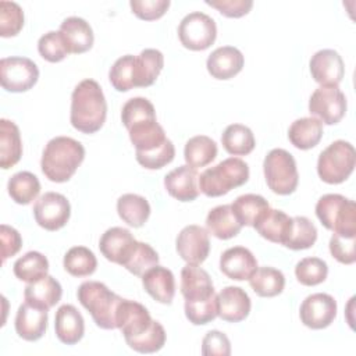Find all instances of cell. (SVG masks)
<instances>
[{"instance_id":"cell-18","label":"cell","mask_w":356,"mask_h":356,"mask_svg":"<svg viewBox=\"0 0 356 356\" xmlns=\"http://www.w3.org/2000/svg\"><path fill=\"white\" fill-rule=\"evenodd\" d=\"M218 317L228 323H239L250 313V298L239 286H225L217 295Z\"/></svg>"},{"instance_id":"cell-5","label":"cell","mask_w":356,"mask_h":356,"mask_svg":"<svg viewBox=\"0 0 356 356\" xmlns=\"http://www.w3.org/2000/svg\"><path fill=\"white\" fill-rule=\"evenodd\" d=\"M316 216L334 234L356 236V204L353 200L338 193H327L317 200Z\"/></svg>"},{"instance_id":"cell-49","label":"cell","mask_w":356,"mask_h":356,"mask_svg":"<svg viewBox=\"0 0 356 356\" xmlns=\"http://www.w3.org/2000/svg\"><path fill=\"white\" fill-rule=\"evenodd\" d=\"M38 50L39 54L49 63H60L70 54L60 31H50L40 36Z\"/></svg>"},{"instance_id":"cell-42","label":"cell","mask_w":356,"mask_h":356,"mask_svg":"<svg viewBox=\"0 0 356 356\" xmlns=\"http://www.w3.org/2000/svg\"><path fill=\"white\" fill-rule=\"evenodd\" d=\"M128 343V346L139 353H154L159 352L164 343H165V331L164 327L153 320V323L150 324V327L143 331L142 334L129 338L125 341Z\"/></svg>"},{"instance_id":"cell-53","label":"cell","mask_w":356,"mask_h":356,"mask_svg":"<svg viewBox=\"0 0 356 356\" xmlns=\"http://www.w3.org/2000/svg\"><path fill=\"white\" fill-rule=\"evenodd\" d=\"M203 356H229L231 342L228 337L217 330L209 331L202 341Z\"/></svg>"},{"instance_id":"cell-34","label":"cell","mask_w":356,"mask_h":356,"mask_svg":"<svg viewBox=\"0 0 356 356\" xmlns=\"http://www.w3.org/2000/svg\"><path fill=\"white\" fill-rule=\"evenodd\" d=\"M216 156H217V145L211 138L206 135L193 136L185 143L184 157H185L186 165L195 170L206 167L216 159Z\"/></svg>"},{"instance_id":"cell-32","label":"cell","mask_w":356,"mask_h":356,"mask_svg":"<svg viewBox=\"0 0 356 356\" xmlns=\"http://www.w3.org/2000/svg\"><path fill=\"white\" fill-rule=\"evenodd\" d=\"M127 131L136 152L142 153L154 150L167 140L165 132L163 127L157 122V120L139 122Z\"/></svg>"},{"instance_id":"cell-24","label":"cell","mask_w":356,"mask_h":356,"mask_svg":"<svg viewBox=\"0 0 356 356\" xmlns=\"http://www.w3.org/2000/svg\"><path fill=\"white\" fill-rule=\"evenodd\" d=\"M145 291L159 303L170 305L175 295V278L171 270L154 266L142 275Z\"/></svg>"},{"instance_id":"cell-51","label":"cell","mask_w":356,"mask_h":356,"mask_svg":"<svg viewBox=\"0 0 356 356\" xmlns=\"http://www.w3.org/2000/svg\"><path fill=\"white\" fill-rule=\"evenodd\" d=\"M356 236H345L334 234L330 239V252L335 260L342 264H353L356 261Z\"/></svg>"},{"instance_id":"cell-14","label":"cell","mask_w":356,"mask_h":356,"mask_svg":"<svg viewBox=\"0 0 356 356\" xmlns=\"http://www.w3.org/2000/svg\"><path fill=\"white\" fill-rule=\"evenodd\" d=\"M310 74L321 86H338L345 75V65L338 51L323 49L310 58Z\"/></svg>"},{"instance_id":"cell-1","label":"cell","mask_w":356,"mask_h":356,"mask_svg":"<svg viewBox=\"0 0 356 356\" xmlns=\"http://www.w3.org/2000/svg\"><path fill=\"white\" fill-rule=\"evenodd\" d=\"M106 117L107 103L100 85L93 79L81 81L71 95V125L82 134H95Z\"/></svg>"},{"instance_id":"cell-27","label":"cell","mask_w":356,"mask_h":356,"mask_svg":"<svg viewBox=\"0 0 356 356\" xmlns=\"http://www.w3.org/2000/svg\"><path fill=\"white\" fill-rule=\"evenodd\" d=\"M292 225V217L275 209H268L254 222L253 228L267 241L284 245Z\"/></svg>"},{"instance_id":"cell-19","label":"cell","mask_w":356,"mask_h":356,"mask_svg":"<svg viewBox=\"0 0 356 356\" xmlns=\"http://www.w3.org/2000/svg\"><path fill=\"white\" fill-rule=\"evenodd\" d=\"M243 64L245 58L241 50L234 46H221L209 56L206 67L213 78L227 81L238 75Z\"/></svg>"},{"instance_id":"cell-40","label":"cell","mask_w":356,"mask_h":356,"mask_svg":"<svg viewBox=\"0 0 356 356\" xmlns=\"http://www.w3.org/2000/svg\"><path fill=\"white\" fill-rule=\"evenodd\" d=\"M317 239L316 225L303 216L292 217V225L289 234L284 242V246L292 250L309 249L314 245Z\"/></svg>"},{"instance_id":"cell-16","label":"cell","mask_w":356,"mask_h":356,"mask_svg":"<svg viewBox=\"0 0 356 356\" xmlns=\"http://www.w3.org/2000/svg\"><path fill=\"white\" fill-rule=\"evenodd\" d=\"M152 323L153 320L143 305L129 299L121 300L117 312V328L125 341L146 331Z\"/></svg>"},{"instance_id":"cell-48","label":"cell","mask_w":356,"mask_h":356,"mask_svg":"<svg viewBox=\"0 0 356 356\" xmlns=\"http://www.w3.org/2000/svg\"><path fill=\"white\" fill-rule=\"evenodd\" d=\"M24 26V11L14 1H0V35L11 38Z\"/></svg>"},{"instance_id":"cell-30","label":"cell","mask_w":356,"mask_h":356,"mask_svg":"<svg viewBox=\"0 0 356 356\" xmlns=\"http://www.w3.org/2000/svg\"><path fill=\"white\" fill-rule=\"evenodd\" d=\"M323 136V122L314 117H303L293 121L288 129L289 142L300 150H309L318 145Z\"/></svg>"},{"instance_id":"cell-28","label":"cell","mask_w":356,"mask_h":356,"mask_svg":"<svg viewBox=\"0 0 356 356\" xmlns=\"http://www.w3.org/2000/svg\"><path fill=\"white\" fill-rule=\"evenodd\" d=\"M22 156V140L15 122L0 120V167L8 170L14 167Z\"/></svg>"},{"instance_id":"cell-9","label":"cell","mask_w":356,"mask_h":356,"mask_svg":"<svg viewBox=\"0 0 356 356\" xmlns=\"http://www.w3.org/2000/svg\"><path fill=\"white\" fill-rule=\"evenodd\" d=\"M39 78L38 65L28 57H4L0 61V81L7 92H26Z\"/></svg>"},{"instance_id":"cell-22","label":"cell","mask_w":356,"mask_h":356,"mask_svg":"<svg viewBox=\"0 0 356 356\" xmlns=\"http://www.w3.org/2000/svg\"><path fill=\"white\" fill-rule=\"evenodd\" d=\"M181 293L185 300H204L213 296L214 286L209 273L195 264H186L181 271Z\"/></svg>"},{"instance_id":"cell-3","label":"cell","mask_w":356,"mask_h":356,"mask_svg":"<svg viewBox=\"0 0 356 356\" xmlns=\"http://www.w3.org/2000/svg\"><path fill=\"white\" fill-rule=\"evenodd\" d=\"M76 298L90 313L97 327L103 330L117 328V312L122 298L111 292L103 282H82L76 291Z\"/></svg>"},{"instance_id":"cell-6","label":"cell","mask_w":356,"mask_h":356,"mask_svg":"<svg viewBox=\"0 0 356 356\" xmlns=\"http://www.w3.org/2000/svg\"><path fill=\"white\" fill-rule=\"evenodd\" d=\"M355 164L356 152L353 145L345 140H335L320 153L317 174L327 184H342L353 172Z\"/></svg>"},{"instance_id":"cell-4","label":"cell","mask_w":356,"mask_h":356,"mask_svg":"<svg viewBox=\"0 0 356 356\" xmlns=\"http://www.w3.org/2000/svg\"><path fill=\"white\" fill-rule=\"evenodd\" d=\"M249 179V167L239 157H229L204 170L199 177V191L209 197L227 195Z\"/></svg>"},{"instance_id":"cell-55","label":"cell","mask_w":356,"mask_h":356,"mask_svg":"<svg viewBox=\"0 0 356 356\" xmlns=\"http://www.w3.org/2000/svg\"><path fill=\"white\" fill-rule=\"evenodd\" d=\"M0 238H1V259L3 261H6L8 257H13L19 252L22 246V238L15 228L8 227L6 224L1 225Z\"/></svg>"},{"instance_id":"cell-10","label":"cell","mask_w":356,"mask_h":356,"mask_svg":"<svg viewBox=\"0 0 356 356\" xmlns=\"http://www.w3.org/2000/svg\"><path fill=\"white\" fill-rule=\"evenodd\" d=\"M309 111L325 125L338 124L346 113V97L338 86H320L310 96Z\"/></svg>"},{"instance_id":"cell-17","label":"cell","mask_w":356,"mask_h":356,"mask_svg":"<svg viewBox=\"0 0 356 356\" xmlns=\"http://www.w3.org/2000/svg\"><path fill=\"white\" fill-rule=\"evenodd\" d=\"M220 270L229 280L245 281L257 270V260L249 249L243 246H234L221 254Z\"/></svg>"},{"instance_id":"cell-2","label":"cell","mask_w":356,"mask_h":356,"mask_svg":"<svg viewBox=\"0 0 356 356\" xmlns=\"http://www.w3.org/2000/svg\"><path fill=\"white\" fill-rule=\"evenodd\" d=\"M85 159L81 142L70 136H56L44 146L40 167L44 177L51 182H67Z\"/></svg>"},{"instance_id":"cell-47","label":"cell","mask_w":356,"mask_h":356,"mask_svg":"<svg viewBox=\"0 0 356 356\" xmlns=\"http://www.w3.org/2000/svg\"><path fill=\"white\" fill-rule=\"evenodd\" d=\"M185 316L189 320V323L195 325H203L213 321L218 316L217 295L214 293L213 296L204 300H185Z\"/></svg>"},{"instance_id":"cell-7","label":"cell","mask_w":356,"mask_h":356,"mask_svg":"<svg viewBox=\"0 0 356 356\" xmlns=\"http://www.w3.org/2000/svg\"><path fill=\"white\" fill-rule=\"evenodd\" d=\"M267 186L277 195H291L295 192L299 174L293 156L285 149H273L263 163Z\"/></svg>"},{"instance_id":"cell-35","label":"cell","mask_w":356,"mask_h":356,"mask_svg":"<svg viewBox=\"0 0 356 356\" xmlns=\"http://www.w3.org/2000/svg\"><path fill=\"white\" fill-rule=\"evenodd\" d=\"M221 143L227 153L232 156H246L256 145L250 128L242 124H231L221 135Z\"/></svg>"},{"instance_id":"cell-54","label":"cell","mask_w":356,"mask_h":356,"mask_svg":"<svg viewBox=\"0 0 356 356\" xmlns=\"http://www.w3.org/2000/svg\"><path fill=\"white\" fill-rule=\"evenodd\" d=\"M206 4L218 10L220 14L228 18H241L253 7L252 0H207Z\"/></svg>"},{"instance_id":"cell-36","label":"cell","mask_w":356,"mask_h":356,"mask_svg":"<svg viewBox=\"0 0 356 356\" xmlns=\"http://www.w3.org/2000/svg\"><path fill=\"white\" fill-rule=\"evenodd\" d=\"M231 207L236 220L241 222L242 227L243 225L253 227L254 222L263 216V213L270 209V204L260 195L246 193V195L238 196L235 202L231 204Z\"/></svg>"},{"instance_id":"cell-39","label":"cell","mask_w":356,"mask_h":356,"mask_svg":"<svg viewBox=\"0 0 356 356\" xmlns=\"http://www.w3.org/2000/svg\"><path fill=\"white\" fill-rule=\"evenodd\" d=\"M14 275L25 282H35L47 275L49 261L40 252H28L21 256L13 267Z\"/></svg>"},{"instance_id":"cell-52","label":"cell","mask_w":356,"mask_h":356,"mask_svg":"<svg viewBox=\"0 0 356 356\" xmlns=\"http://www.w3.org/2000/svg\"><path fill=\"white\" fill-rule=\"evenodd\" d=\"M132 13L145 21L161 18L170 7L168 0H132L129 1Z\"/></svg>"},{"instance_id":"cell-11","label":"cell","mask_w":356,"mask_h":356,"mask_svg":"<svg viewBox=\"0 0 356 356\" xmlns=\"http://www.w3.org/2000/svg\"><path fill=\"white\" fill-rule=\"evenodd\" d=\"M32 211L38 225L47 231H57L68 222L71 206L64 195L46 192L35 202Z\"/></svg>"},{"instance_id":"cell-43","label":"cell","mask_w":356,"mask_h":356,"mask_svg":"<svg viewBox=\"0 0 356 356\" xmlns=\"http://www.w3.org/2000/svg\"><path fill=\"white\" fill-rule=\"evenodd\" d=\"M113 88L118 92H128L135 88V56L127 54L120 57L108 72Z\"/></svg>"},{"instance_id":"cell-29","label":"cell","mask_w":356,"mask_h":356,"mask_svg":"<svg viewBox=\"0 0 356 356\" xmlns=\"http://www.w3.org/2000/svg\"><path fill=\"white\" fill-rule=\"evenodd\" d=\"M207 231L218 239H231L236 236L242 228L236 220L231 204H221L211 209L206 217Z\"/></svg>"},{"instance_id":"cell-21","label":"cell","mask_w":356,"mask_h":356,"mask_svg":"<svg viewBox=\"0 0 356 356\" xmlns=\"http://www.w3.org/2000/svg\"><path fill=\"white\" fill-rule=\"evenodd\" d=\"M47 328V310L22 303L15 316V331L19 338L33 342L40 339Z\"/></svg>"},{"instance_id":"cell-44","label":"cell","mask_w":356,"mask_h":356,"mask_svg":"<svg viewBox=\"0 0 356 356\" xmlns=\"http://www.w3.org/2000/svg\"><path fill=\"white\" fill-rule=\"evenodd\" d=\"M157 120L153 104L145 97H132L124 106L121 111V121L127 129L143 122Z\"/></svg>"},{"instance_id":"cell-50","label":"cell","mask_w":356,"mask_h":356,"mask_svg":"<svg viewBox=\"0 0 356 356\" xmlns=\"http://www.w3.org/2000/svg\"><path fill=\"white\" fill-rule=\"evenodd\" d=\"M175 147L170 139L150 152H136V161L147 170H159L174 160Z\"/></svg>"},{"instance_id":"cell-20","label":"cell","mask_w":356,"mask_h":356,"mask_svg":"<svg viewBox=\"0 0 356 356\" xmlns=\"http://www.w3.org/2000/svg\"><path fill=\"white\" fill-rule=\"evenodd\" d=\"M199 175L189 165H179L164 177V188L168 195L179 202H192L199 196Z\"/></svg>"},{"instance_id":"cell-37","label":"cell","mask_w":356,"mask_h":356,"mask_svg":"<svg viewBox=\"0 0 356 356\" xmlns=\"http://www.w3.org/2000/svg\"><path fill=\"white\" fill-rule=\"evenodd\" d=\"M249 285L256 295L261 298H273L284 291L285 277L277 268L257 267L249 278Z\"/></svg>"},{"instance_id":"cell-12","label":"cell","mask_w":356,"mask_h":356,"mask_svg":"<svg viewBox=\"0 0 356 356\" xmlns=\"http://www.w3.org/2000/svg\"><path fill=\"white\" fill-rule=\"evenodd\" d=\"M300 321L312 330H323L331 325L337 317V302L328 293L309 295L299 309Z\"/></svg>"},{"instance_id":"cell-38","label":"cell","mask_w":356,"mask_h":356,"mask_svg":"<svg viewBox=\"0 0 356 356\" xmlns=\"http://www.w3.org/2000/svg\"><path fill=\"white\" fill-rule=\"evenodd\" d=\"M8 195L18 204H29L40 192V182L36 175L29 171L14 174L7 184Z\"/></svg>"},{"instance_id":"cell-25","label":"cell","mask_w":356,"mask_h":356,"mask_svg":"<svg viewBox=\"0 0 356 356\" xmlns=\"http://www.w3.org/2000/svg\"><path fill=\"white\" fill-rule=\"evenodd\" d=\"M60 33L65 42L70 53L81 54L92 49L93 46V31L83 18L68 17L60 25Z\"/></svg>"},{"instance_id":"cell-31","label":"cell","mask_w":356,"mask_h":356,"mask_svg":"<svg viewBox=\"0 0 356 356\" xmlns=\"http://www.w3.org/2000/svg\"><path fill=\"white\" fill-rule=\"evenodd\" d=\"M164 65V56L157 49H145L135 57V88L153 85Z\"/></svg>"},{"instance_id":"cell-46","label":"cell","mask_w":356,"mask_h":356,"mask_svg":"<svg viewBox=\"0 0 356 356\" xmlns=\"http://www.w3.org/2000/svg\"><path fill=\"white\" fill-rule=\"evenodd\" d=\"M159 264L157 252L145 242H138L135 250L124 264V267L134 275L142 277L147 270Z\"/></svg>"},{"instance_id":"cell-23","label":"cell","mask_w":356,"mask_h":356,"mask_svg":"<svg viewBox=\"0 0 356 356\" xmlns=\"http://www.w3.org/2000/svg\"><path fill=\"white\" fill-rule=\"evenodd\" d=\"M54 330L60 342L65 345L78 343L85 334V321L72 305H63L56 312Z\"/></svg>"},{"instance_id":"cell-26","label":"cell","mask_w":356,"mask_h":356,"mask_svg":"<svg viewBox=\"0 0 356 356\" xmlns=\"http://www.w3.org/2000/svg\"><path fill=\"white\" fill-rule=\"evenodd\" d=\"M63 288L51 275H46L35 282H29L24 289L25 302L43 310L51 309L61 299Z\"/></svg>"},{"instance_id":"cell-8","label":"cell","mask_w":356,"mask_h":356,"mask_svg":"<svg viewBox=\"0 0 356 356\" xmlns=\"http://www.w3.org/2000/svg\"><path fill=\"white\" fill-rule=\"evenodd\" d=\"M178 38L181 44L189 50H206L217 38L216 21L200 11L189 13L179 22Z\"/></svg>"},{"instance_id":"cell-15","label":"cell","mask_w":356,"mask_h":356,"mask_svg":"<svg viewBox=\"0 0 356 356\" xmlns=\"http://www.w3.org/2000/svg\"><path fill=\"white\" fill-rule=\"evenodd\" d=\"M136 245L138 241L127 228L113 227L102 235L99 249L108 261L124 267Z\"/></svg>"},{"instance_id":"cell-13","label":"cell","mask_w":356,"mask_h":356,"mask_svg":"<svg viewBox=\"0 0 356 356\" xmlns=\"http://www.w3.org/2000/svg\"><path fill=\"white\" fill-rule=\"evenodd\" d=\"M177 252L188 264H202L210 252L207 231L200 225H186L177 236Z\"/></svg>"},{"instance_id":"cell-45","label":"cell","mask_w":356,"mask_h":356,"mask_svg":"<svg viewBox=\"0 0 356 356\" xmlns=\"http://www.w3.org/2000/svg\"><path fill=\"white\" fill-rule=\"evenodd\" d=\"M296 280L306 286H314L325 281L328 266L318 257H305L295 267Z\"/></svg>"},{"instance_id":"cell-33","label":"cell","mask_w":356,"mask_h":356,"mask_svg":"<svg viewBox=\"0 0 356 356\" xmlns=\"http://www.w3.org/2000/svg\"><path fill=\"white\" fill-rule=\"evenodd\" d=\"M117 211L120 218L129 227H142L150 216L149 202L136 193H125L117 200Z\"/></svg>"},{"instance_id":"cell-41","label":"cell","mask_w":356,"mask_h":356,"mask_svg":"<svg viewBox=\"0 0 356 356\" xmlns=\"http://www.w3.org/2000/svg\"><path fill=\"white\" fill-rule=\"evenodd\" d=\"M64 268L72 277L92 275L97 267L95 253L85 246H74L64 256Z\"/></svg>"}]
</instances>
